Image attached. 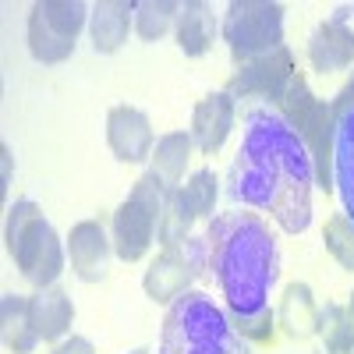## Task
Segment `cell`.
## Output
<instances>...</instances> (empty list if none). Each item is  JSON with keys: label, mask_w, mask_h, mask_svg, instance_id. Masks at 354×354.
<instances>
[{"label": "cell", "mask_w": 354, "mask_h": 354, "mask_svg": "<svg viewBox=\"0 0 354 354\" xmlns=\"http://www.w3.org/2000/svg\"><path fill=\"white\" fill-rule=\"evenodd\" d=\"M315 170L301 135L277 106L245 103L241 145L227 170V195L241 205L270 213L287 234H305L312 223Z\"/></svg>", "instance_id": "cell-1"}, {"label": "cell", "mask_w": 354, "mask_h": 354, "mask_svg": "<svg viewBox=\"0 0 354 354\" xmlns=\"http://www.w3.org/2000/svg\"><path fill=\"white\" fill-rule=\"evenodd\" d=\"M205 248H209V273L227 298V312L248 315L270 308V290L280 277V252L270 227L255 213H216L205 227Z\"/></svg>", "instance_id": "cell-2"}, {"label": "cell", "mask_w": 354, "mask_h": 354, "mask_svg": "<svg viewBox=\"0 0 354 354\" xmlns=\"http://www.w3.org/2000/svg\"><path fill=\"white\" fill-rule=\"evenodd\" d=\"M156 354H248V340L238 337L209 294L185 290L163 315Z\"/></svg>", "instance_id": "cell-3"}, {"label": "cell", "mask_w": 354, "mask_h": 354, "mask_svg": "<svg viewBox=\"0 0 354 354\" xmlns=\"http://www.w3.org/2000/svg\"><path fill=\"white\" fill-rule=\"evenodd\" d=\"M4 241H8V255L15 259L21 277L32 287H39V290L53 287L57 277L64 273V245L36 202L21 198L8 209Z\"/></svg>", "instance_id": "cell-4"}, {"label": "cell", "mask_w": 354, "mask_h": 354, "mask_svg": "<svg viewBox=\"0 0 354 354\" xmlns=\"http://www.w3.org/2000/svg\"><path fill=\"white\" fill-rule=\"evenodd\" d=\"M170 198H174V188L163 185L153 170H145L138 177L131 195L117 205V213H113V227L110 230H113V252H117V259L138 262L145 252H149Z\"/></svg>", "instance_id": "cell-5"}, {"label": "cell", "mask_w": 354, "mask_h": 354, "mask_svg": "<svg viewBox=\"0 0 354 354\" xmlns=\"http://www.w3.org/2000/svg\"><path fill=\"white\" fill-rule=\"evenodd\" d=\"M223 39L234 64H248L283 46V8L273 0H230L223 15Z\"/></svg>", "instance_id": "cell-6"}, {"label": "cell", "mask_w": 354, "mask_h": 354, "mask_svg": "<svg viewBox=\"0 0 354 354\" xmlns=\"http://www.w3.org/2000/svg\"><path fill=\"white\" fill-rule=\"evenodd\" d=\"M85 21L88 8L82 0H39L28 11V50L39 64H61L71 57Z\"/></svg>", "instance_id": "cell-7"}, {"label": "cell", "mask_w": 354, "mask_h": 354, "mask_svg": "<svg viewBox=\"0 0 354 354\" xmlns=\"http://www.w3.org/2000/svg\"><path fill=\"white\" fill-rule=\"evenodd\" d=\"M209 270V248H205V234H192V238L167 245L153 266L145 270V294L156 301V305H174L185 290H192V283Z\"/></svg>", "instance_id": "cell-8"}, {"label": "cell", "mask_w": 354, "mask_h": 354, "mask_svg": "<svg viewBox=\"0 0 354 354\" xmlns=\"http://www.w3.org/2000/svg\"><path fill=\"white\" fill-rule=\"evenodd\" d=\"M298 75L294 71V53L287 46H277L273 53H262L248 64H238V71L230 75L227 82V93L234 100H245V103H277L283 96V88L290 85V78Z\"/></svg>", "instance_id": "cell-9"}, {"label": "cell", "mask_w": 354, "mask_h": 354, "mask_svg": "<svg viewBox=\"0 0 354 354\" xmlns=\"http://www.w3.org/2000/svg\"><path fill=\"white\" fill-rule=\"evenodd\" d=\"M110 252H113V238L106 234V227L100 220H82L71 227L68 234V259L78 280L85 283H100L110 270Z\"/></svg>", "instance_id": "cell-10"}, {"label": "cell", "mask_w": 354, "mask_h": 354, "mask_svg": "<svg viewBox=\"0 0 354 354\" xmlns=\"http://www.w3.org/2000/svg\"><path fill=\"white\" fill-rule=\"evenodd\" d=\"M234 117H238V100H234L227 88L223 93H209L205 100H198L195 113H192V142L195 149L213 156L223 149V142L230 138L234 131Z\"/></svg>", "instance_id": "cell-11"}, {"label": "cell", "mask_w": 354, "mask_h": 354, "mask_svg": "<svg viewBox=\"0 0 354 354\" xmlns=\"http://www.w3.org/2000/svg\"><path fill=\"white\" fill-rule=\"evenodd\" d=\"M106 142L121 163H145L153 156V124L135 106H113L106 117Z\"/></svg>", "instance_id": "cell-12"}, {"label": "cell", "mask_w": 354, "mask_h": 354, "mask_svg": "<svg viewBox=\"0 0 354 354\" xmlns=\"http://www.w3.org/2000/svg\"><path fill=\"white\" fill-rule=\"evenodd\" d=\"M301 142L312 156V170H315V185L322 192H333V135H337V117L333 106L326 100H319L308 113V121L301 124Z\"/></svg>", "instance_id": "cell-13"}, {"label": "cell", "mask_w": 354, "mask_h": 354, "mask_svg": "<svg viewBox=\"0 0 354 354\" xmlns=\"http://www.w3.org/2000/svg\"><path fill=\"white\" fill-rule=\"evenodd\" d=\"M308 61L315 71L333 75V71H347L354 64V28L344 18H330L315 25V32L308 39Z\"/></svg>", "instance_id": "cell-14"}, {"label": "cell", "mask_w": 354, "mask_h": 354, "mask_svg": "<svg viewBox=\"0 0 354 354\" xmlns=\"http://www.w3.org/2000/svg\"><path fill=\"white\" fill-rule=\"evenodd\" d=\"M135 25V0H100L88 8V36L96 53H117Z\"/></svg>", "instance_id": "cell-15"}, {"label": "cell", "mask_w": 354, "mask_h": 354, "mask_svg": "<svg viewBox=\"0 0 354 354\" xmlns=\"http://www.w3.org/2000/svg\"><path fill=\"white\" fill-rule=\"evenodd\" d=\"M174 32H177V46H181L185 57H202L216 39V15H213V8L202 4V0H185L181 11H177Z\"/></svg>", "instance_id": "cell-16"}, {"label": "cell", "mask_w": 354, "mask_h": 354, "mask_svg": "<svg viewBox=\"0 0 354 354\" xmlns=\"http://www.w3.org/2000/svg\"><path fill=\"white\" fill-rule=\"evenodd\" d=\"M333 192L344 202V216L354 223V106L337 117L333 135Z\"/></svg>", "instance_id": "cell-17"}, {"label": "cell", "mask_w": 354, "mask_h": 354, "mask_svg": "<svg viewBox=\"0 0 354 354\" xmlns=\"http://www.w3.org/2000/svg\"><path fill=\"white\" fill-rule=\"evenodd\" d=\"M71 319H75V308L64 287L53 283L32 294V326L39 340H61L71 330Z\"/></svg>", "instance_id": "cell-18"}, {"label": "cell", "mask_w": 354, "mask_h": 354, "mask_svg": "<svg viewBox=\"0 0 354 354\" xmlns=\"http://www.w3.org/2000/svg\"><path fill=\"white\" fill-rule=\"evenodd\" d=\"M277 322L294 340H308V337L319 333V308H315V298H312L308 283H290L283 290L280 308H277Z\"/></svg>", "instance_id": "cell-19"}, {"label": "cell", "mask_w": 354, "mask_h": 354, "mask_svg": "<svg viewBox=\"0 0 354 354\" xmlns=\"http://www.w3.org/2000/svg\"><path fill=\"white\" fill-rule=\"evenodd\" d=\"M0 337H4L8 351L32 354V347L39 344V333L32 326V298L4 294V301H0Z\"/></svg>", "instance_id": "cell-20"}, {"label": "cell", "mask_w": 354, "mask_h": 354, "mask_svg": "<svg viewBox=\"0 0 354 354\" xmlns=\"http://www.w3.org/2000/svg\"><path fill=\"white\" fill-rule=\"evenodd\" d=\"M192 149H195V142L192 135L185 131H170L156 142V149L149 156V170L160 177L163 185H170L177 192V185H181V177H185V167L192 160Z\"/></svg>", "instance_id": "cell-21"}, {"label": "cell", "mask_w": 354, "mask_h": 354, "mask_svg": "<svg viewBox=\"0 0 354 354\" xmlns=\"http://www.w3.org/2000/svg\"><path fill=\"white\" fill-rule=\"evenodd\" d=\"M319 337L326 354H354V315L344 305L319 308Z\"/></svg>", "instance_id": "cell-22"}, {"label": "cell", "mask_w": 354, "mask_h": 354, "mask_svg": "<svg viewBox=\"0 0 354 354\" xmlns=\"http://www.w3.org/2000/svg\"><path fill=\"white\" fill-rule=\"evenodd\" d=\"M177 11H181V4H174V0H142V4H135V32L145 43L167 36L170 25L177 21Z\"/></svg>", "instance_id": "cell-23"}, {"label": "cell", "mask_w": 354, "mask_h": 354, "mask_svg": "<svg viewBox=\"0 0 354 354\" xmlns=\"http://www.w3.org/2000/svg\"><path fill=\"white\" fill-rule=\"evenodd\" d=\"M319 100L312 96V88H308V82H305V75L298 71L290 78V85L283 88V96L273 103L277 106V113L283 117V121L294 128V131H301V124L308 121V113H312V106H315Z\"/></svg>", "instance_id": "cell-24"}, {"label": "cell", "mask_w": 354, "mask_h": 354, "mask_svg": "<svg viewBox=\"0 0 354 354\" xmlns=\"http://www.w3.org/2000/svg\"><path fill=\"white\" fill-rule=\"evenodd\" d=\"M216 185H220V181H216L213 170H195L188 181H185V188H177L195 220H205V216L213 220V205H216V195H220Z\"/></svg>", "instance_id": "cell-25"}, {"label": "cell", "mask_w": 354, "mask_h": 354, "mask_svg": "<svg viewBox=\"0 0 354 354\" xmlns=\"http://www.w3.org/2000/svg\"><path fill=\"white\" fill-rule=\"evenodd\" d=\"M192 227H195V216H192V209L185 205L181 192H174V198H170V205H167V213H163V220H160L156 241H160L163 248H167V245H177V241L192 238Z\"/></svg>", "instance_id": "cell-26"}, {"label": "cell", "mask_w": 354, "mask_h": 354, "mask_svg": "<svg viewBox=\"0 0 354 354\" xmlns=\"http://www.w3.org/2000/svg\"><path fill=\"white\" fill-rule=\"evenodd\" d=\"M322 241H326V252L344 266V270H351V273H354V223H351L344 213H337V216H330V220H326Z\"/></svg>", "instance_id": "cell-27"}, {"label": "cell", "mask_w": 354, "mask_h": 354, "mask_svg": "<svg viewBox=\"0 0 354 354\" xmlns=\"http://www.w3.org/2000/svg\"><path fill=\"white\" fill-rule=\"evenodd\" d=\"M230 326L238 330V337H245L248 344H273V333H277V312L273 308H259V312H227Z\"/></svg>", "instance_id": "cell-28"}, {"label": "cell", "mask_w": 354, "mask_h": 354, "mask_svg": "<svg viewBox=\"0 0 354 354\" xmlns=\"http://www.w3.org/2000/svg\"><path fill=\"white\" fill-rule=\"evenodd\" d=\"M53 354H96V347H93V340H85V337H71V340L57 344Z\"/></svg>", "instance_id": "cell-29"}, {"label": "cell", "mask_w": 354, "mask_h": 354, "mask_svg": "<svg viewBox=\"0 0 354 354\" xmlns=\"http://www.w3.org/2000/svg\"><path fill=\"white\" fill-rule=\"evenodd\" d=\"M330 106H333V117H344V113L354 106V75H351V82L340 88V93L333 96V103H330Z\"/></svg>", "instance_id": "cell-30"}, {"label": "cell", "mask_w": 354, "mask_h": 354, "mask_svg": "<svg viewBox=\"0 0 354 354\" xmlns=\"http://www.w3.org/2000/svg\"><path fill=\"white\" fill-rule=\"evenodd\" d=\"M131 354H149V351H145V347H138V351H131Z\"/></svg>", "instance_id": "cell-31"}]
</instances>
